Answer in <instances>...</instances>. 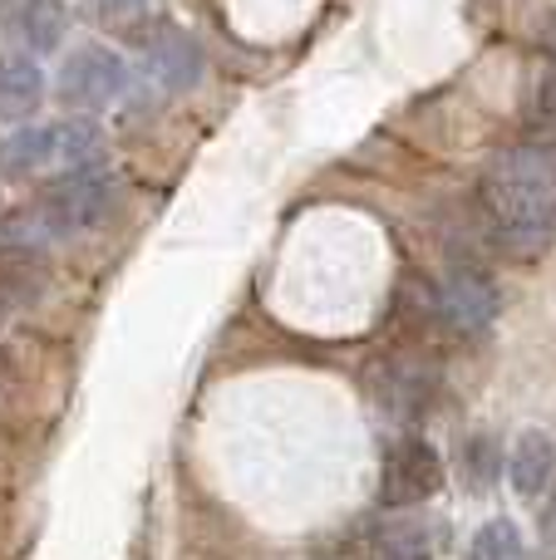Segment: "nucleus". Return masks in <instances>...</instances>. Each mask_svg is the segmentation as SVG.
I'll return each instance as SVG.
<instances>
[{
  "instance_id": "nucleus-1",
  "label": "nucleus",
  "mask_w": 556,
  "mask_h": 560,
  "mask_svg": "<svg viewBox=\"0 0 556 560\" xmlns=\"http://www.w3.org/2000/svg\"><path fill=\"white\" fill-rule=\"evenodd\" d=\"M478 212L508 256H542L556 242V148L518 143L478 183Z\"/></svg>"
},
{
  "instance_id": "nucleus-2",
  "label": "nucleus",
  "mask_w": 556,
  "mask_h": 560,
  "mask_svg": "<svg viewBox=\"0 0 556 560\" xmlns=\"http://www.w3.org/2000/svg\"><path fill=\"white\" fill-rule=\"evenodd\" d=\"M114 173L104 167H84V173H65L45 197L35 202V212H25L20 222H39L45 236H79L89 226H99L114 207Z\"/></svg>"
},
{
  "instance_id": "nucleus-3",
  "label": "nucleus",
  "mask_w": 556,
  "mask_h": 560,
  "mask_svg": "<svg viewBox=\"0 0 556 560\" xmlns=\"http://www.w3.org/2000/svg\"><path fill=\"white\" fill-rule=\"evenodd\" d=\"M443 487V457L433 453L424 438H404L384 453L380 467V506L404 512V506H419L429 497H439Z\"/></svg>"
},
{
  "instance_id": "nucleus-4",
  "label": "nucleus",
  "mask_w": 556,
  "mask_h": 560,
  "mask_svg": "<svg viewBox=\"0 0 556 560\" xmlns=\"http://www.w3.org/2000/svg\"><path fill=\"white\" fill-rule=\"evenodd\" d=\"M124 59L104 45H84L69 55V65L59 69V98L69 108H108L118 94H124Z\"/></svg>"
},
{
  "instance_id": "nucleus-5",
  "label": "nucleus",
  "mask_w": 556,
  "mask_h": 560,
  "mask_svg": "<svg viewBox=\"0 0 556 560\" xmlns=\"http://www.w3.org/2000/svg\"><path fill=\"white\" fill-rule=\"evenodd\" d=\"M498 285L483 271H459L449 276V285L439 290V315L449 319L459 335H483L498 319Z\"/></svg>"
},
{
  "instance_id": "nucleus-6",
  "label": "nucleus",
  "mask_w": 556,
  "mask_h": 560,
  "mask_svg": "<svg viewBox=\"0 0 556 560\" xmlns=\"http://www.w3.org/2000/svg\"><path fill=\"white\" fill-rule=\"evenodd\" d=\"M148 65H153L158 84L173 89V94H183V89H193L197 79H202V49H197V39L187 35V30H158L153 45H148Z\"/></svg>"
},
{
  "instance_id": "nucleus-7",
  "label": "nucleus",
  "mask_w": 556,
  "mask_h": 560,
  "mask_svg": "<svg viewBox=\"0 0 556 560\" xmlns=\"http://www.w3.org/2000/svg\"><path fill=\"white\" fill-rule=\"evenodd\" d=\"M508 477L518 497H542L556 477V443L547 433H522L508 457Z\"/></svg>"
},
{
  "instance_id": "nucleus-8",
  "label": "nucleus",
  "mask_w": 556,
  "mask_h": 560,
  "mask_svg": "<svg viewBox=\"0 0 556 560\" xmlns=\"http://www.w3.org/2000/svg\"><path fill=\"white\" fill-rule=\"evenodd\" d=\"M45 98V74L30 55L0 59V118H30Z\"/></svg>"
},
{
  "instance_id": "nucleus-9",
  "label": "nucleus",
  "mask_w": 556,
  "mask_h": 560,
  "mask_svg": "<svg viewBox=\"0 0 556 560\" xmlns=\"http://www.w3.org/2000/svg\"><path fill=\"white\" fill-rule=\"evenodd\" d=\"M45 295V271L30 252H0V315H20Z\"/></svg>"
},
{
  "instance_id": "nucleus-10",
  "label": "nucleus",
  "mask_w": 556,
  "mask_h": 560,
  "mask_svg": "<svg viewBox=\"0 0 556 560\" xmlns=\"http://www.w3.org/2000/svg\"><path fill=\"white\" fill-rule=\"evenodd\" d=\"M55 163V128H20L0 143V177H30Z\"/></svg>"
},
{
  "instance_id": "nucleus-11",
  "label": "nucleus",
  "mask_w": 556,
  "mask_h": 560,
  "mask_svg": "<svg viewBox=\"0 0 556 560\" xmlns=\"http://www.w3.org/2000/svg\"><path fill=\"white\" fill-rule=\"evenodd\" d=\"M370 560H433L429 532L419 522H384L370 532Z\"/></svg>"
},
{
  "instance_id": "nucleus-12",
  "label": "nucleus",
  "mask_w": 556,
  "mask_h": 560,
  "mask_svg": "<svg viewBox=\"0 0 556 560\" xmlns=\"http://www.w3.org/2000/svg\"><path fill=\"white\" fill-rule=\"evenodd\" d=\"M104 158V138H99L94 124L84 118H69V124L55 128V163L69 167V173H84V167H99Z\"/></svg>"
},
{
  "instance_id": "nucleus-13",
  "label": "nucleus",
  "mask_w": 556,
  "mask_h": 560,
  "mask_svg": "<svg viewBox=\"0 0 556 560\" xmlns=\"http://www.w3.org/2000/svg\"><path fill=\"white\" fill-rule=\"evenodd\" d=\"M20 35H25L30 49H55L59 39H65V5L59 0H25V10H20Z\"/></svg>"
},
{
  "instance_id": "nucleus-14",
  "label": "nucleus",
  "mask_w": 556,
  "mask_h": 560,
  "mask_svg": "<svg viewBox=\"0 0 556 560\" xmlns=\"http://www.w3.org/2000/svg\"><path fill=\"white\" fill-rule=\"evenodd\" d=\"M468 560H528V546H522V532L508 516H493L468 541Z\"/></svg>"
},
{
  "instance_id": "nucleus-15",
  "label": "nucleus",
  "mask_w": 556,
  "mask_h": 560,
  "mask_svg": "<svg viewBox=\"0 0 556 560\" xmlns=\"http://www.w3.org/2000/svg\"><path fill=\"white\" fill-rule=\"evenodd\" d=\"M498 477H502V447L483 433L468 438V443H463V482H468L473 492H488Z\"/></svg>"
},
{
  "instance_id": "nucleus-16",
  "label": "nucleus",
  "mask_w": 556,
  "mask_h": 560,
  "mask_svg": "<svg viewBox=\"0 0 556 560\" xmlns=\"http://www.w3.org/2000/svg\"><path fill=\"white\" fill-rule=\"evenodd\" d=\"M532 128H537V143L556 148V74L542 79L537 98H532Z\"/></svg>"
},
{
  "instance_id": "nucleus-17",
  "label": "nucleus",
  "mask_w": 556,
  "mask_h": 560,
  "mask_svg": "<svg viewBox=\"0 0 556 560\" xmlns=\"http://www.w3.org/2000/svg\"><path fill=\"white\" fill-rule=\"evenodd\" d=\"M99 15H104V25L134 30L148 20V0H99Z\"/></svg>"
},
{
  "instance_id": "nucleus-18",
  "label": "nucleus",
  "mask_w": 556,
  "mask_h": 560,
  "mask_svg": "<svg viewBox=\"0 0 556 560\" xmlns=\"http://www.w3.org/2000/svg\"><path fill=\"white\" fill-rule=\"evenodd\" d=\"M542 536H547V546L556 551V502L547 506V512H542Z\"/></svg>"
},
{
  "instance_id": "nucleus-19",
  "label": "nucleus",
  "mask_w": 556,
  "mask_h": 560,
  "mask_svg": "<svg viewBox=\"0 0 556 560\" xmlns=\"http://www.w3.org/2000/svg\"><path fill=\"white\" fill-rule=\"evenodd\" d=\"M0 384H5V349H0Z\"/></svg>"
}]
</instances>
